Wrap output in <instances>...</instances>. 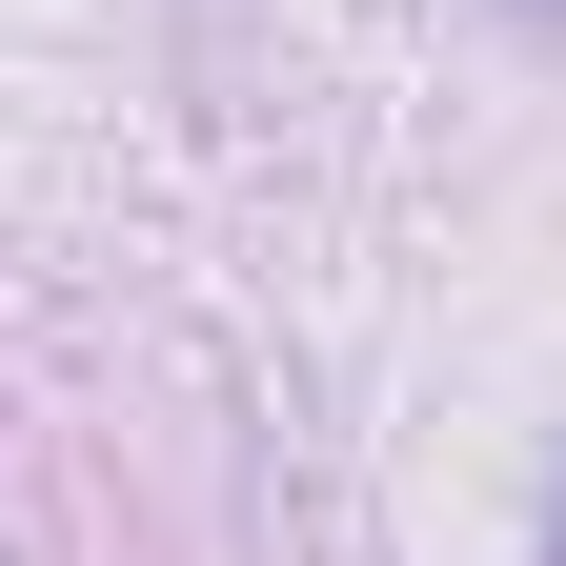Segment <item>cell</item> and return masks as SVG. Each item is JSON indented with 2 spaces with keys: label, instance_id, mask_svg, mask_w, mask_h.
Instances as JSON below:
<instances>
[{
  "label": "cell",
  "instance_id": "1",
  "mask_svg": "<svg viewBox=\"0 0 566 566\" xmlns=\"http://www.w3.org/2000/svg\"><path fill=\"white\" fill-rule=\"evenodd\" d=\"M546 566H566V546H546Z\"/></svg>",
  "mask_w": 566,
  "mask_h": 566
}]
</instances>
